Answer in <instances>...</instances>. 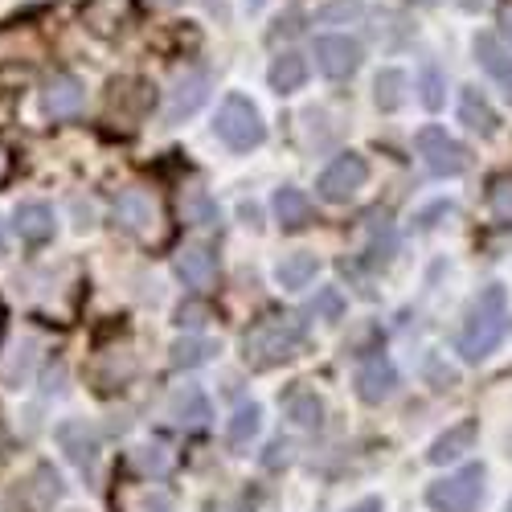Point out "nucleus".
Returning <instances> with one entry per match:
<instances>
[{
    "mask_svg": "<svg viewBox=\"0 0 512 512\" xmlns=\"http://www.w3.org/2000/svg\"><path fill=\"white\" fill-rule=\"evenodd\" d=\"M316 271H320V259L308 254V250H300V254H283V263L275 267V279L287 291H300V287H308L316 279Z\"/></svg>",
    "mask_w": 512,
    "mask_h": 512,
    "instance_id": "nucleus-21",
    "label": "nucleus"
},
{
    "mask_svg": "<svg viewBox=\"0 0 512 512\" xmlns=\"http://www.w3.org/2000/svg\"><path fill=\"white\" fill-rule=\"evenodd\" d=\"M394 390H398V369H394V361H390L386 353L365 357L361 369H357V394H361V402L377 406V402L394 398Z\"/></svg>",
    "mask_w": 512,
    "mask_h": 512,
    "instance_id": "nucleus-10",
    "label": "nucleus"
},
{
    "mask_svg": "<svg viewBox=\"0 0 512 512\" xmlns=\"http://www.w3.org/2000/svg\"><path fill=\"white\" fill-rule=\"evenodd\" d=\"M373 99L381 111H398L406 103V74L402 70H381L373 82Z\"/></svg>",
    "mask_w": 512,
    "mask_h": 512,
    "instance_id": "nucleus-24",
    "label": "nucleus"
},
{
    "mask_svg": "<svg viewBox=\"0 0 512 512\" xmlns=\"http://www.w3.org/2000/svg\"><path fill=\"white\" fill-rule=\"evenodd\" d=\"M312 312H316V316H328V320H336L340 312H345V304H340V295L328 287V291L320 295V300H316V308H312Z\"/></svg>",
    "mask_w": 512,
    "mask_h": 512,
    "instance_id": "nucleus-32",
    "label": "nucleus"
},
{
    "mask_svg": "<svg viewBox=\"0 0 512 512\" xmlns=\"http://www.w3.org/2000/svg\"><path fill=\"white\" fill-rule=\"evenodd\" d=\"M13 226H17L21 242L41 246V242L54 238V209L41 205V201H25V205H17V213H13Z\"/></svg>",
    "mask_w": 512,
    "mask_h": 512,
    "instance_id": "nucleus-14",
    "label": "nucleus"
},
{
    "mask_svg": "<svg viewBox=\"0 0 512 512\" xmlns=\"http://www.w3.org/2000/svg\"><path fill=\"white\" fill-rule=\"evenodd\" d=\"M504 332H508V291L500 283H492L476 295V304L467 308V320L459 332V357L467 365H480L484 357L496 353Z\"/></svg>",
    "mask_w": 512,
    "mask_h": 512,
    "instance_id": "nucleus-2",
    "label": "nucleus"
},
{
    "mask_svg": "<svg viewBox=\"0 0 512 512\" xmlns=\"http://www.w3.org/2000/svg\"><path fill=\"white\" fill-rule=\"evenodd\" d=\"M275 218H279V226L283 230H304V226H312V218H316V209H312V201H308V193H300V189H279L275 193Z\"/></svg>",
    "mask_w": 512,
    "mask_h": 512,
    "instance_id": "nucleus-17",
    "label": "nucleus"
},
{
    "mask_svg": "<svg viewBox=\"0 0 512 512\" xmlns=\"http://www.w3.org/2000/svg\"><path fill=\"white\" fill-rule=\"evenodd\" d=\"M365 181H369V160L357 156V152H345V156H336V160L324 168V173H320L316 189H320L324 201L340 205V201H349L357 189H365Z\"/></svg>",
    "mask_w": 512,
    "mask_h": 512,
    "instance_id": "nucleus-7",
    "label": "nucleus"
},
{
    "mask_svg": "<svg viewBox=\"0 0 512 512\" xmlns=\"http://www.w3.org/2000/svg\"><path fill=\"white\" fill-rule=\"evenodd\" d=\"M422 107L426 111L443 107V74H439V66H422Z\"/></svg>",
    "mask_w": 512,
    "mask_h": 512,
    "instance_id": "nucleus-31",
    "label": "nucleus"
},
{
    "mask_svg": "<svg viewBox=\"0 0 512 512\" xmlns=\"http://www.w3.org/2000/svg\"><path fill=\"white\" fill-rule=\"evenodd\" d=\"M58 500H62V480H58L54 467L41 463L37 472L29 476V484L21 488V504H25L29 512H50Z\"/></svg>",
    "mask_w": 512,
    "mask_h": 512,
    "instance_id": "nucleus-16",
    "label": "nucleus"
},
{
    "mask_svg": "<svg viewBox=\"0 0 512 512\" xmlns=\"http://www.w3.org/2000/svg\"><path fill=\"white\" fill-rule=\"evenodd\" d=\"M213 132H218V140L230 152H250V148H259L267 140V123H263L259 107H254L250 99L226 95V103L218 107V119H213Z\"/></svg>",
    "mask_w": 512,
    "mask_h": 512,
    "instance_id": "nucleus-3",
    "label": "nucleus"
},
{
    "mask_svg": "<svg viewBox=\"0 0 512 512\" xmlns=\"http://www.w3.org/2000/svg\"><path fill=\"white\" fill-rule=\"evenodd\" d=\"M304 340H308V320L300 312H267L242 336V357L250 369H275L300 353Z\"/></svg>",
    "mask_w": 512,
    "mask_h": 512,
    "instance_id": "nucleus-1",
    "label": "nucleus"
},
{
    "mask_svg": "<svg viewBox=\"0 0 512 512\" xmlns=\"http://www.w3.org/2000/svg\"><path fill=\"white\" fill-rule=\"evenodd\" d=\"M287 414L300 422V426H320L324 422V402L312 394V390H295L287 398Z\"/></svg>",
    "mask_w": 512,
    "mask_h": 512,
    "instance_id": "nucleus-27",
    "label": "nucleus"
},
{
    "mask_svg": "<svg viewBox=\"0 0 512 512\" xmlns=\"http://www.w3.org/2000/svg\"><path fill=\"white\" fill-rule=\"evenodd\" d=\"M349 512H381V500H377V496H365V500H361V504H353Z\"/></svg>",
    "mask_w": 512,
    "mask_h": 512,
    "instance_id": "nucleus-33",
    "label": "nucleus"
},
{
    "mask_svg": "<svg viewBox=\"0 0 512 512\" xmlns=\"http://www.w3.org/2000/svg\"><path fill=\"white\" fill-rule=\"evenodd\" d=\"M459 119H463V127H472L480 136H496V111L488 107V99L476 87L459 91Z\"/></svg>",
    "mask_w": 512,
    "mask_h": 512,
    "instance_id": "nucleus-19",
    "label": "nucleus"
},
{
    "mask_svg": "<svg viewBox=\"0 0 512 512\" xmlns=\"http://www.w3.org/2000/svg\"><path fill=\"white\" fill-rule=\"evenodd\" d=\"M476 435H480L476 418H463L459 426H451L447 435H439V439L431 443V451H426V459H431V463H447V459H459L463 451H472Z\"/></svg>",
    "mask_w": 512,
    "mask_h": 512,
    "instance_id": "nucleus-18",
    "label": "nucleus"
},
{
    "mask_svg": "<svg viewBox=\"0 0 512 512\" xmlns=\"http://www.w3.org/2000/svg\"><path fill=\"white\" fill-rule=\"evenodd\" d=\"M271 87L279 91V95H291V91H300L304 82H308V62H304V54H295V50H287V54H279L275 62H271Z\"/></svg>",
    "mask_w": 512,
    "mask_h": 512,
    "instance_id": "nucleus-20",
    "label": "nucleus"
},
{
    "mask_svg": "<svg viewBox=\"0 0 512 512\" xmlns=\"http://www.w3.org/2000/svg\"><path fill=\"white\" fill-rule=\"evenodd\" d=\"M9 168H13V156H9V148H5V144H0V181L9 177Z\"/></svg>",
    "mask_w": 512,
    "mask_h": 512,
    "instance_id": "nucleus-34",
    "label": "nucleus"
},
{
    "mask_svg": "<svg viewBox=\"0 0 512 512\" xmlns=\"http://www.w3.org/2000/svg\"><path fill=\"white\" fill-rule=\"evenodd\" d=\"M0 447H9V435H5V426H0Z\"/></svg>",
    "mask_w": 512,
    "mask_h": 512,
    "instance_id": "nucleus-37",
    "label": "nucleus"
},
{
    "mask_svg": "<svg viewBox=\"0 0 512 512\" xmlns=\"http://www.w3.org/2000/svg\"><path fill=\"white\" fill-rule=\"evenodd\" d=\"M259 426H263V410H259V406H254V402L238 406L234 418H230V426H226V443H230L234 451L250 447V439L259 435Z\"/></svg>",
    "mask_w": 512,
    "mask_h": 512,
    "instance_id": "nucleus-23",
    "label": "nucleus"
},
{
    "mask_svg": "<svg viewBox=\"0 0 512 512\" xmlns=\"http://www.w3.org/2000/svg\"><path fill=\"white\" fill-rule=\"evenodd\" d=\"M414 148H418V156H422V164L431 168L435 177H459V173H467V164H472V156H467V148L459 144V140H451L443 127H422V132L414 136Z\"/></svg>",
    "mask_w": 512,
    "mask_h": 512,
    "instance_id": "nucleus-6",
    "label": "nucleus"
},
{
    "mask_svg": "<svg viewBox=\"0 0 512 512\" xmlns=\"http://www.w3.org/2000/svg\"><path fill=\"white\" fill-rule=\"evenodd\" d=\"M480 500H484V467L480 463H467L459 472L426 488V504L435 512H476Z\"/></svg>",
    "mask_w": 512,
    "mask_h": 512,
    "instance_id": "nucleus-4",
    "label": "nucleus"
},
{
    "mask_svg": "<svg viewBox=\"0 0 512 512\" xmlns=\"http://www.w3.org/2000/svg\"><path fill=\"white\" fill-rule=\"evenodd\" d=\"M205 99H209V74H205V70H185V74H177L173 91H168V103H164V123L189 119Z\"/></svg>",
    "mask_w": 512,
    "mask_h": 512,
    "instance_id": "nucleus-9",
    "label": "nucleus"
},
{
    "mask_svg": "<svg viewBox=\"0 0 512 512\" xmlns=\"http://www.w3.org/2000/svg\"><path fill=\"white\" fill-rule=\"evenodd\" d=\"M476 62L496 78V87L512 103V54L504 50V41L496 33H476Z\"/></svg>",
    "mask_w": 512,
    "mask_h": 512,
    "instance_id": "nucleus-12",
    "label": "nucleus"
},
{
    "mask_svg": "<svg viewBox=\"0 0 512 512\" xmlns=\"http://www.w3.org/2000/svg\"><path fill=\"white\" fill-rule=\"evenodd\" d=\"M500 25H504V29H508V33H512V5H508V9H504V13H500Z\"/></svg>",
    "mask_w": 512,
    "mask_h": 512,
    "instance_id": "nucleus-35",
    "label": "nucleus"
},
{
    "mask_svg": "<svg viewBox=\"0 0 512 512\" xmlns=\"http://www.w3.org/2000/svg\"><path fill=\"white\" fill-rule=\"evenodd\" d=\"M82 103H87V91H82V82L74 74H54L46 82V91H41V107L54 119H74Z\"/></svg>",
    "mask_w": 512,
    "mask_h": 512,
    "instance_id": "nucleus-11",
    "label": "nucleus"
},
{
    "mask_svg": "<svg viewBox=\"0 0 512 512\" xmlns=\"http://www.w3.org/2000/svg\"><path fill=\"white\" fill-rule=\"evenodd\" d=\"M127 13H132V0H87L82 5V21L95 33H115V25L127 21Z\"/></svg>",
    "mask_w": 512,
    "mask_h": 512,
    "instance_id": "nucleus-22",
    "label": "nucleus"
},
{
    "mask_svg": "<svg viewBox=\"0 0 512 512\" xmlns=\"http://www.w3.org/2000/svg\"><path fill=\"white\" fill-rule=\"evenodd\" d=\"M209 512H242V508H234V504H218V508H209Z\"/></svg>",
    "mask_w": 512,
    "mask_h": 512,
    "instance_id": "nucleus-36",
    "label": "nucleus"
},
{
    "mask_svg": "<svg viewBox=\"0 0 512 512\" xmlns=\"http://www.w3.org/2000/svg\"><path fill=\"white\" fill-rule=\"evenodd\" d=\"M58 443H62V451L87 472V467H95V459H99V435L91 431L87 422H62L58 426Z\"/></svg>",
    "mask_w": 512,
    "mask_h": 512,
    "instance_id": "nucleus-15",
    "label": "nucleus"
},
{
    "mask_svg": "<svg viewBox=\"0 0 512 512\" xmlns=\"http://www.w3.org/2000/svg\"><path fill=\"white\" fill-rule=\"evenodd\" d=\"M316 66L328 74V78H353L357 66H361V46L345 33H328V37H316Z\"/></svg>",
    "mask_w": 512,
    "mask_h": 512,
    "instance_id": "nucleus-8",
    "label": "nucleus"
},
{
    "mask_svg": "<svg viewBox=\"0 0 512 512\" xmlns=\"http://www.w3.org/2000/svg\"><path fill=\"white\" fill-rule=\"evenodd\" d=\"M181 209H185V222H193V226H209V222H218V209H213V201H209L201 189H189V193H185V201H181Z\"/></svg>",
    "mask_w": 512,
    "mask_h": 512,
    "instance_id": "nucleus-28",
    "label": "nucleus"
},
{
    "mask_svg": "<svg viewBox=\"0 0 512 512\" xmlns=\"http://www.w3.org/2000/svg\"><path fill=\"white\" fill-rule=\"evenodd\" d=\"M488 205L500 222H512V177H496L488 189Z\"/></svg>",
    "mask_w": 512,
    "mask_h": 512,
    "instance_id": "nucleus-30",
    "label": "nucleus"
},
{
    "mask_svg": "<svg viewBox=\"0 0 512 512\" xmlns=\"http://www.w3.org/2000/svg\"><path fill=\"white\" fill-rule=\"evenodd\" d=\"M0 328H5V304H0Z\"/></svg>",
    "mask_w": 512,
    "mask_h": 512,
    "instance_id": "nucleus-38",
    "label": "nucleus"
},
{
    "mask_svg": "<svg viewBox=\"0 0 512 512\" xmlns=\"http://www.w3.org/2000/svg\"><path fill=\"white\" fill-rule=\"evenodd\" d=\"M29 365H33V340H17V345L9 349V357L0 361V381L17 390L25 381V373H29Z\"/></svg>",
    "mask_w": 512,
    "mask_h": 512,
    "instance_id": "nucleus-25",
    "label": "nucleus"
},
{
    "mask_svg": "<svg viewBox=\"0 0 512 512\" xmlns=\"http://www.w3.org/2000/svg\"><path fill=\"white\" fill-rule=\"evenodd\" d=\"M177 275L185 279V287L205 291L213 279H218V254H213L209 246H185L177 254Z\"/></svg>",
    "mask_w": 512,
    "mask_h": 512,
    "instance_id": "nucleus-13",
    "label": "nucleus"
},
{
    "mask_svg": "<svg viewBox=\"0 0 512 512\" xmlns=\"http://www.w3.org/2000/svg\"><path fill=\"white\" fill-rule=\"evenodd\" d=\"M115 222L140 242H156L164 234L160 201L148 189H123L119 201H115Z\"/></svg>",
    "mask_w": 512,
    "mask_h": 512,
    "instance_id": "nucleus-5",
    "label": "nucleus"
},
{
    "mask_svg": "<svg viewBox=\"0 0 512 512\" xmlns=\"http://www.w3.org/2000/svg\"><path fill=\"white\" fill-rule=\"evenodd\" d=\"M173 418H177L181 426H205V418H209V402L201 398V390L185 386V390L173 398Z\"/></svg>",
    "mask_w": 512,
    "mask_h": 512,
    "instance_id": "nucleus-26",
    "label": "nucleus"
},
{
    "mask_svg": "<svg viewBox=\"0 0 512 512\" xmlns=\"http://www.w3.org/2000/svg\"><path fill=\"white\" fill-rule=\"evenodd\" d=\"M209 353H213V345H209V340H177V345H173V365H181V369H193V365L209 361Z\"/></svg>",
    "mask_w": 512,
    "mask_h": 512,
    "instance_id": "nucleus-29",
    "label": "nucleus"
},
{
    "mask_svg": "<svg viewBox=\"0 0 512 512\" xmlns=\"http://www.w3.org/2000/svg\"><path fill=\"white\" fill-rule=\"evenodd\" d=\"M504 512H512V500H508V508H504Z\"/></svg>",
    "mask_w": 512,
    "mask_h": 512,
    "instance_id": "nucleus-39",
    "label": "nucleus"
}]
</instances>
